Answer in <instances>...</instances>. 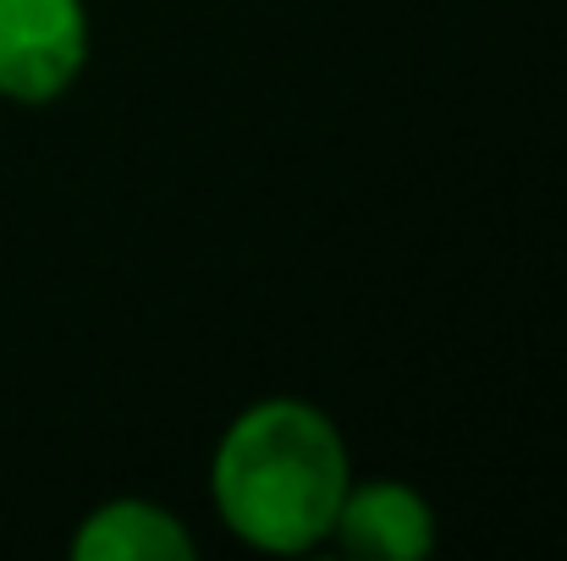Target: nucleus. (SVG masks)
<instances>
[{
    "label": "nucleus",
    "mask_w": 567,
    "mask_h": 561,
    "mask_svg": "<svg viewBox=\"0 0 567 561\" xmlns=\"http://www.w3.org/2000/svg\"><path fill=\"white\" fill-rule=\"evenodd\" d=\"M348 485V435L303 396H259L237 407L209 451V507L220 529L259 557L326 551Z\"/></svg>",
    "instance_id": "f257e3e1"
},
{
    "label": "nucleus",
    "mask_w": 567,
    "mask_h": 561,
    "mask_svg": "<svg viewBox=\"0 0 567 561\" xmlns=\"http://www.w3.org/2000/svg\"><path fill=\"white\" fill-rule=\"evenodd\" d=\"M94 50L89 0H0V100L55 105L78 89Z\"/></svg>",
    "instance_id": "f03ea898"
},
{
    "label": "nucleus",
    "mask_w": 567,
    "mask_h": 561,
    "mask_svg": "<svg viewBox=\"0 0 567 561\" xmlns=\"http://www.w3.org/2000/svg\"><path fill=\"white\" fill-rule=\"evenodd\" d=\"M331 546L342 557L359 561H424L435 557L441 546V518H435V501L408 485V479H359L348 485L342 507H337V523H331Z\"/></svg>",
    "instance_id": "7ed1b4c3"
},
{
    "label": "nucleus",
    "mask_w": 567,
    "mask_h": 561,
    "mask_svg": "<svg viewBox=\"0 0 567 561\" xmlns=\"http://www.w3.org/2000/svg\"><path fill=\"white\" fill-rule=\"evenodd\" d=\"M72 561H193L198 540L193 529L150 496H111L89 507L66 540Z\"/></svg>",
    "instance_id": "20e7f679"
}]
</instances>
